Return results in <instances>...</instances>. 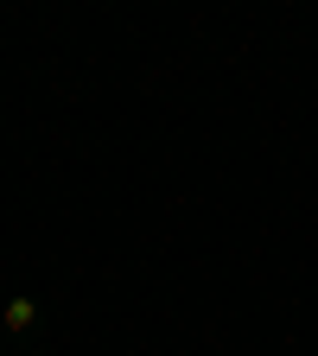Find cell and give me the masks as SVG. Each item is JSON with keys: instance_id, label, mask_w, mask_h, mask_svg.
I'll return each instance as SVG.
<instances>
[{"instance_id": "obj_1", "label": "cell", "mask_w": 318, "mask_h": 356, "mask_svg": "<svg viewBox=\"0 0 318 356\" xmlns=\"http://www.w3.org/2000/svg\"><path fill=\"white\" fill-rule=\"evenodd\" d=\"M26 325H32V305L13 299V305H7V331H26Z\"/></svg>"}]
</instances>
